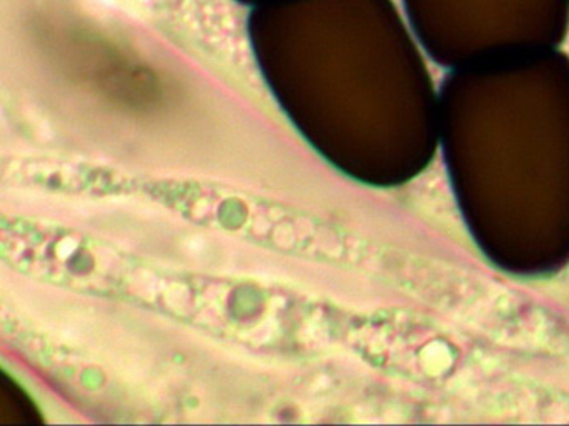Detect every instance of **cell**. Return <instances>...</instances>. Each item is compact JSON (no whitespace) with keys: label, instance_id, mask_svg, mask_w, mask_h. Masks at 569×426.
I'll return each instance as SVG.
<instances>
[{"label":"cell","instance_id":"cell-1","mask_svg":"<svg viewBox=\"0 0 569 426\" xmlns=\"http://www.w3.org/2000/svg\"><path fill=\"white\" fill-rule=\"evenodd\" d=\"M250 43L277 99L311 129L427 130L431 80L395 0H267Z\"/></svg>","mask_w":569,"mask_h":426},{"label":"cell","instance_id":"cell-2","mask_svg":"<svg viewBox=\"0 0 569 426\" xmlns=\"http://www.w3.org/2000/svg\"><path fill=\"white\" fill-rule=\"evenodd\" d=\"M427 52L461 67L557 49L569 30V0H401Z\"/></svg>","mask_w":569,"mask_h":426},{"label":"cell","instance_id":"cell-3","mask_svg":"<svg viewBox=\"0 0 569 426\" xmlns=\"http://www.w3.org/2000/svg\"><path fill=\"white\" fill-rule=\"evenodd\" d=\"M236 2L242 3V6L252 7L260 6V3L267 2V0H236Z\"/></svg>","mask_w":569,"mask_h":426}]
</instances>
